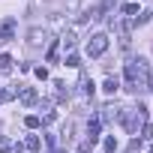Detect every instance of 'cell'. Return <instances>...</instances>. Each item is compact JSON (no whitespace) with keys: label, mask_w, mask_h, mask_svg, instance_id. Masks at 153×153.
Masks as SVG:
<instances>
[{"label":"cell","mask_w":153,"mask_h":153,"mask_svg":"<svg viewBox=\"0 0 153 153\" xmlns=\"http://www.w3.org/2000/svg\"><path fill=\"white\" fill-rule=\"evenodd\" d=\"M147 75H150V66H147V60H129L126 63V69H123V87L129 90V93H141L144 87H147Z\"/></svg>","instance_id":"obj_1"},{"label":"cell","mask_w":153,"mask_h":153,"mask_svg":"<svg viewBox=\"0 0 153 153\" xmlns=\"http://www.w3.org/2000/svg\"><path fill=\"white\" fill-rule=\"evenodd\" d=\"M117 120L129 129V132H138V126H144L147 123V114H144V105H138V108H123L120 114H117Z\"/></svg>","instance_id":"obj_2"},{"label":"cell","mask_w":153,"mask_h":153,"mask_svg":"<svg viewBox=\"0 0 153 153\" xmlns=\"http://www.w3.org/2000/svg\"><path fill=\"white\" fill-rule=\"evenodd\" d=\"M108 51V36L105 33H93L90 39H87V54L90 57H102Z\"/></svg>","instance_id":"obj_3"},{"label":"cell","mask_w":153,"mask_h":153,"mask_svg":"<svg viewBox=\"0 0 153 153\" xmlns=\"http://www.w3.org/2000/svg\"><path fill=\"white\" fill-rule=\"evenodd\" d=\"M15 27H18L15 18H3V21H0V42H9L15 36Z\"/></svg>","instance_id":"obj_4"},{"label":"cell","mask_w":153,"mask_h":153,"mask_svg":"<svg viewBox=\"0 0 153 153\" xmlns=\"http://www.w3.org/2000/svg\"><path fill=\"white\" fill-rule=\"evenodd\" d=\"M99 129H102V117H93V120H87V141L96 147V141H99Z\"/></svg>","instance_id":"obj_5"},{"label":"cell","mask_w":153,"mask_h":153,"mask_svg":"<svg viewBox=\"0 0 153 153\" xmlns=\"http://www.w3.org/2000/svg\"><path fill=\"white\" fill-rule=\"evenodd\" d=\"M18 99H21V105H36V102H39V93H36L33 87H21V90H18Z\"/></svg>","instance_id":"obj_6"},{"label":"cell","mask_w":153,"mask_h":153,"mask_svg":"<svg viewBox=\"0 0 153 153\" xmlns=\"http://www.w3.org/2000/svg\"><path fill=\"white\" fill-rule=\"evenodd\" d=\"M78 87H81V93H84V96H93V90H96V87H93V81L87 78V72H81V78H78Z\"/></svg>","instance_id":"obj_7"},{"label":"cell","mask_w":153,"mask_h":153,"mask_svg":"<svg viewBox=\"0 0 153 153\" xmlns=\"http://www.w3.org/2000/svg\"><path fill=\"white\" fill-rule=\"evenodd\" d=\"M117 87H120V81H117V78H114V75H108V78H105V81H102V90H105V93H108V96H114V93H117Z\"/></svg>","instance_id":"obj_8"},{"label":"cell","mask_w":153,"mask_h":153,"mask_svg":"<svg viewBox=\"0 0 153 153\" xmlns=\"http://www.w3.org/2000/svg\"><path fill=\"white\" fill-rule=\"evenodd\" d=\"M120 12H123V18H138V15H141V12H138V3H123Z\"/></svg>","instance_id":"obj_9"},{"label":"cell","mask_w":153,"mask_h":153,"mask_svg":"<svg viewBox=\"0 0 153 153\" xmlns=\"http://www.w3.org/2000/svg\"><path fill=\"white\" fill-rule=\"evenodd\" d=\"M24 126H27V129H39V126H42V117H39V114H27V117H24Z\"/></svg>","instance_id":"obj_10"},{"label":"cell","mask_w":153,"mask_h":153,"mask_svg":"<svg viewBox=\"0 0 153 153\" xmlns=\"http://www.w3.org/2000/svg\"><path fill=\"white\" fill-rule=\"evenodd\" d=\"M24 150H33V153H36V150H42V141H39V135H30V138L24 141Z\"/></svg>","instance_id":"obj_11"},{"label":"cell","mask_w":153,"mask_h":153,"mask_svg":"<svg viewBox=\"0 0 153 153\" xmlns=\"http://www.w3.org/2000/svg\"><path fill=\"white\" fill-rule=\"evenodd\" d=\"M102 150H105V153H117V138H114V135H108V138L102 141Z\"/></svg>","instance_id":"obj_12"},{"label":"cell","mask_w":153,"mask_h":153,"mask_svg":"<svg viewBox=\"0 0 153 153\" xmlns=\"http://www.w3.org/2000/svg\"><path fill=\"white\" fill-rule=\"evenodd\" d=\"M63 63H66V66H72V69H75V66H81V57H78V54H75V51H69V54H66V60H63Z\"/></svg>","instance_id":"obj_13"},{"label":"cell","mask_w":153,"mask_h":153,"mask_svg":"<svg viewBox=\"0 0 153 153\" xmlns=\"http://www.w3.org/2000/svg\"><path fill=\"white\" fill-rule=\"evenodd\" d=\"M12 69V57L9 54H0V72H9Z\"/></svg>","instance_id":"obj_14"},{"label":"cell","mask_w":153,"mask_h":153,"mask_svg":"<svg viewBox=\"0 0 153 153\" xmlns=\"http://www.w3.org/2000/svg\"><path fill=\"white\" fill-rule=\"evenodd\" d=\"M57 54H60V42H54L48 48V63H57Z\"/></svg>","instance_id":"obj_15"},{"label":"cell","mask_w":153,"mask_h":153,"mask_svg":"<svg viewBox=\"0 0 153 153\" xmlns=\"http://www.w3.org/2000/svg\"><path fill=\"white\" fill-rule=\"evenodd\" d=\"M60 45H63L66 51H72V45H75V36H72V33H66V36L60 39Z\"/></svg>","instance_id":"obj_16"},{"label":"cell","mask_w":153,"mask_h":153,"mask_svg":"<svg viewBox=\"0 0 153 153\" xmlns=\"http://www.w3.org/2000/svg\"><path fill=\"white\" fill-rule=\"evenodd\" d=\"M0 153H12V141L0 135Z\"/></svg>","instance_id":"obj_17"},{"label":"cell","mask_w":153,"mask_h":153,"mask_svg":"<svg viewBox=\"0 0 153 153\" xmlns=\"http://www.w3.org/2000/svg\"><path fill=\"white\" fill-rule=\"evenodd\" d=\"M42 39H45V33H39V30H30V42H33V45H39Z\"/></svg>","instance_id":"obj_18"},{"label":"cell","mask_w":153,"mask_h":153,"mask_svg":"<svg viewBox=\"0 0 153 153\" xmlns=\"http://www.w3.org/2000/svg\"><path fill=\"white\" fill-rule=\"evenodd\" d=\"M54 87H57V96H60V99L69 93V90H66V81H54Z\"/></svg>","instance_id":"obj_19"},{"label":"cell","mask_w":153,"mask_h":153,"mask_svg":"<svg viewBox=\"0 0 153 153\" xmlns=\"http://www.w3.org/2000/svg\"><path fill=\"white\" fill-rule=\"evenodd\" d=\"M33 72H36V78H39V81H45V78H48V69H45V66H36Z\"/></svg>","instance_id":"obj_20"},{"label":"cell","mask_w":153,"mask_h":153,"mask_svg":"<svg viewBox=\"0 0 153 153\" xmlns=\"http://www.w3.org/2000/svg\"><path fill=\"white\" fill-rule=\"evenodd\" d=\"M15 96V90H0V102H6V99H12Z\"/></svg>","instance_id":"obj_21"},{"label":"cell","mask_w":153,"mask_h":153,"mask_svg":"<svg viewBox=\"0 0 153 153\" xmlns=\"http://www.w3.org/2000/svg\"><path fill=\"white\" fill-rule=\"evenodd\" d=\"M90 150H93V144H90V141H81V147H78V153H90Z\"/></svg>","instance_id":"obj_22"},{"label":"cell","mask_w":153,"mask_h":153,"mask_svg":"<svg viewBox=\"0 0 153 153\" xmlns=\"http://www.w3.org/2000/svg\"><path fill=\"white\" fill-rule=\"evenodd\" d=\"M150 153H153V144H150Z\"/></svg>","instance_id":"obj_23"}]
</instances>
